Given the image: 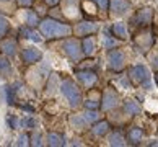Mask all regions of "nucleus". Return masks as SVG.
Listing matches in <instances>:
<instances>
[{
    "mask_svg": "<svg viewBox=\"0 0 158 147\" xmlns=\"http://www.w3.org/2000/svg\"><path fill=\"white\" fill-rule=\"evenodd\" d=\"M80 8H81V13H83L85 16H88V18H91V20L106 18V16L101 13L99 7L93 2V0H80Z\"/></svg>",
    "mask_w": 158,
    "mask_h": 147,
    "instance_id": "18",
    "label": "nucleus"
},
{
    "mask_svg": "<svg viewBox=\"0 0 158 147\" xmlns=\"http://www.w3.org/2000/svg\"><path fill=\"white\" fill-rule=\"evenodd\" d=\"M20 36L21 38H25V39H30L33 41V43H43V34H41V31H38L36 28H33V26H21L20 28Z\"/></svg>",
    "mask_w": 158,
    "mask_h": 147,
    "instance_id": "27",
    "label": "nucleus"
},
{
    "mask_svg": "<svg viewBox=\"0 0 158 147\" xmlns=\"http://www.w3.org/2000/svg\"><path fill=\"white\" fill-rule=\"evenodd\" d=\"M21 128H25V129H36L38 128V119L34 116H26V118H23L21 119Z\"/></svg>",
    "mask_w": 158,
    "mask_h": 147,
    "instance_id": "37",
    "label": "nucleus"
},
{
    "mask_svg": "<svg viewBox=\"0 0 158 147\" xmlns=\"http://www.w3.org/2000/svg\"><path fill=\"white\" fill-rule=\"evenodd\" d=\"M131 119L132 118L129 116L127 113L122 108H114V110H111V111H108V121L111 123V126L113 124H116V128H124V126H127L129 123H131Z\"/></svg>",
    "mask_w": 158,
    "mask_h": 147,
    "instance_id": "14",
    "label": "nucleus"
},
{
    "mask_svg": "<svg viewBox=\"0 0 158 147\" xmlns=\"http://www.w3.org/2000/svg\"><path fill=\"white\" fill-rule=\"evenodd\" d=\"M155 84H156V87H158V70L155 72Z\"/></svg>",
    "mask_w": 158,
    "mask_h": 147,
    "instance_id": "45",
    "label": "nucleus"
},
{
    "mask_svg": "<svg viewBox=\"0 0 158 147\" xmlns=\"http://www.w3.org/2000/svg\"><path fill=\"white\" fill-rule=\"evenodd\" d=\"M106 66L111 72H122L126 70V66H127V52L122 49V48H113L108 51L106 54Z\"/></svg>",
    "mask_w": 158,
    "mask_h": 147,
    "instance_id": "6",
    "label": "nucleus"
},
{
    "mask_svg": "<svg viewBox=\"0 0 158 147\" xmlns=\"http://www.w3.org/2000/svg\"><path fill=\"white\" fill-rule=\"evenodd\" d=\"M77 69H90V70H98L99 67V61L95 57H86V59H81V61H78L77 64Z\"/></svg>",
    "mask_w": 158,
    "mask_h": 147,
    "instance_id": "32",
    "label": "nucleus"
},
{
    "mask_svg": "<svg viewBox=\"0 0 158 147\" xmlns=\"http://www.w3.org/2000/svg\"><path fill=\"white\" fill-rule=\"evenodd\" d=\"M132 11V0H109L108 15L111 18H124Z\"/></svg>",
    "mask_w": 158,
    "mask_h": 147,
    "instance_id": "10",
    "label": "nucleus"
},
{
    "mask_svg": "<svg viewBox=\"0 0 158 147\" xmlns=\"http://www.w3.org/2000/svg\"><path fill=\"white\" fill-rule=\"evenodd\" d=\"M99 44H101V49L104 51H109L113 48H118V46L121 44V41L118 38L113 36V33H111L109 26H104L101 29V36H99Z\"/></svg>",
    "mask_w": 158,
    "mask_h": 147,
    "instance_id": "20",
    "label": "nucleus"
},
{
    "mask_svg": "<svg viewBox=\"0 0 158 147\" xmlns=\"http://www.w3.org/2000/svg\"><path fill=\"white\" fill-rule=\"evenodd\" d=\"M60 52L64 54V57L67 59L70 64H77L78 61L83 59V51H81V39L77 36H69L64 38L59 44Z\"/></svg>",
    "mask_w": 158,
    "mask_h": 147,
    "instance_id": "3",
    "label": "nucleus"
},
{
    "mask_svg": "<svg viewBox=\"0 0 158 147\" xmlns=\"http://www.w3.org/2000/svg\"><path fill=\"white\" fill-rule=\"evenodd\" d=\"M81 39V51H83V57H93L96 54L98 49V38L93 36V34H88Z\"/></svg>",
    "mask_w": 158,
    "mask_h": 147,
    "instance_id": "22",
    "label": "nucleus"
},
{
    "mask_svg": "<svg viewBox=\"0 0 158 147\" xmlns=\"http://www.w3.org/2000/svg\"><path fill=\"white\" fill-rule=\"evenodd\" d=\"M111 33H113L114 38H118L119 41H127L131 38V33H129V28H127V23L124 21H116L113 23V26L109 28Z\"/></svg>",
    "mask_w": 158,
    "mask_h": 147,
    "instance_id": "26",
    "label": "nucleus"
},
{
    "mask_svg": "<svg viewBox=\"0 0 158 147\" xmlns=\"http://www.w3.org/2000/svg\"><path fill=\"white\" fill-rule=\"evenodd\" d=\"M70 145H83L81 139H73V142H70Z\"/></svg>",
    "mask_w": 158,
    "mask_h": 147,
    "instance_id": "44",
    "label": "nucleus"
},
{
    "mask_svg": "<svg viewBox=\"0 0 158 147\" xmlns=\"http://www.w3.org/2000/svg\"><path fill=\"white\" fill-rule=\"evenodd\" d=\"M16 2V5L18 7H21V8H30L31 5L34 3V0H15Z\"/></svg>",
    "mask_w": 158,
    "mask_h": 147,
    "instance_id": "42",
    "label": "nucleus"
},
{
    "mask_svg": "<svg viewBox=\"0 0 158 147\" xmlns=\"http://www.w3.org/2000/svg\"><path fill=\"white\" fill-rule=\"evenodd\" d=\"M41 59H43V52L34 46H26L21 49V61L25 66H36Z\"/></svg>",
    "mask_w": 158,
    "mask_h": 147,
    "instance_id": "16",
    "label": "nucleus"
},
{
    "mask_svg": "<svg viewBox=\"0 0 158 147\" xmlns=\"http://www.w3.org/2000/svg\"><path fill=\"white\" fill-rule=\"evenodd\" d=\"M121 103V95L119 92L116 90V87L108 85L104 90H101V103H99V110L103 113H108V111L118 108Z\"/></svg>",
    "mask_w": 158,
    "mask_h": 147,
    "instance_id": "8",
    "label": "nucleus"
},
{
    "mask_svg": "<svg viewBox=\"0 0 158 147\" xmlns=\"http://www.w3.org/2000/svg\"><path fill=\"white\" fill-rule=\"evenodd\" d=\"M0 52L7 57H15L18 54V41L15 38H2L0 39Z\"/></svg>",
    "mask_w": 158,
    "mask_h": 147,
    "instance_id": "21",
    "label": "nucleus"
},
{
    "mask_svg": "<svg viewBox=\"0 0 158 147\" xmlns=\"http://www.w3.org/2000/svg\"><path fill=\"white\" fill-rule=\"evenodd\" d=\"M60 11L62 18L67 23H77L81 20V8H80V0H60Z\"/></svg>",
    "mask_w": 158,
    "mask_h": 147,
    "instance_id": "7",
    "label": "nucleus"
},
{
    "mask_svg": "<svg viewBox=\"0 0 158 147\" xmlns=\"http://www.w3.org/2000/svg\"><path fill=\"white\" fill-rule=\"evenodd\" d=\"M113 87L119 88V90H132V82H131V79H129L127 72L122 70V74L116 75V79L113 82Z\"/></svg>",
    "mask_w": 158,
    "mask_h": 147,
    "instance_id": "29",
    "label": "nucleus"
},
{
    "mask_svg": "<svg viewBox=\"0 0 158 147\" xmlns=\"http://www.w3.org/2000/svg\"><path fill=\"white\" fill-rule=\"evenodd\" d=\"M132 44L139 54H147L148 49L155 44V34H153V29H152V25L139 28L137 31H134Z\"/></svg>",
    "mask_w": 158,
    "mask_h": 147,
    "instance_id": "4",
    "label": "nucleus"
},
{
    "mask_svg": "<svg viewBox=\"0 0 158 147\" xmlns=\"http://www.w3.org/2000/svg\"><path fill=\"white\" fill-rule=\"evenodd\" d=\"M69 126L72 128L73 131H77L78 134H81V132L88 131L91 124L85 119V116L81 113H72L69 116Z\"/></svg>",
    "mask_w": 158,
    "mask_h": 147,
    "instance_id": "19",
    "label": "nucleus"
},
{
    "mask_svg": "<svg viewBox=\"0 0 158 147\" xmlns=\"http://www.w3.org/2000/svg\"><path fill=\"white\" fill-rule=\"evenodd\" d=\"M145 56H147V61L150 62V67L156 72V70H158V44L152 46Z\"/></svg>",
    "mask_w": 158,
    "mask_h": 147,
    "instance_id": "33",
    "label": "nucleus"
},
{
    "mask_svg": "<svg viewBox=\"0 0 158 147\" xmlns=\"http://www.w3.org/2000/svg\"><path fill=\"white\" fill-rule=\"evenodd\" d=\"M75 82L80 85V88L90 90V88L98 85V75L96 70L90 69H75Z\"/></svg>",
    "mask_w": 158,
    "mask_h": 147,
    "instance_id": "11",
    "label": "nucleus"
},
{
    "mask_svg": "<svg viewBox=\"0 0 158 147\" xmlns=\"http://www.w3.org/2000/svg\"><path fill=\"white\" fill-rule=\"evenodd\" d=\"M5 2H11V0H0V3H5Z\"/></svg>",
    "mask_w": 158,
    "mask_h": 147,
    "instance_id": "46",
    "label": "nucleus"
},
{
    "mask_svg": "<svg viewBox=\"0 0 158 147\" xmlns=\"http://www.w3.org/2000/svg\"><path fill=\"white\" fill-rule=\"evenodd\" d=\"M145 131L143 124H137V123H131L127 124V132H126V141L129 145H140L142 141L145 139Z\"/></svg>",
    "mask_w": 158,
    "mask_h": 147,
    "instance_id": "12",
    "label": "nucleus"
},
{
    "mask_svg": "<svg viewBox=\"0 0 158 147\" xmlns=\"http://www.w3.org/2000/svg\"><path fill=\"white\" fill-rule=\"evenodd\" d=\"M8 31H10V21L8 18H5L3 15H0V39L8 36Z\"/></svg>",
    "mask_w": 158,
    "mask_h": 147,
    "instance_id": "36",
    "label": "nucleus"
},
{
    "mask_svg": "<svg viewBox=\"0 0 158 147\" xmlns=\"http://www.w3.org/2000/svg\"><path fill=\"white\" fill-rule=\"evenodd\" d=\"M39 31L43 34V38L46 39H51V41L64 39V38L72 36V25L67 21L56 20L48 15L39 21Z\"/></svg>",
    "mask_w": 158,
    "mask_h": 147,
    "instance_id": "1",
    "label": "nucleus"
},
{
    "mask_svg": "<svg viewBox=\"0 0 158 147\" xmlns=\"http://www.w3.org/2000/svg\"><path fill=\"white\" fill-rule=\"evenodd\" d=\"M23 21H25V25H26V26L36 28V26L39 25L41 18L38 16V13H36L34 10H28V8H25V10H23Z\"/></svg>",
    "mask_w": 158,
    "mask_h": 147,
    "instance_id": "30",
    "label": "nucleus"
},
{
    "mask_svg": "<svg viewBox=\"0 0 158 147\" xmlns=\"http://www.w3.org/2000/svg\"><path fill=\"white\" fill-rule=\"evenodd\" d=\"M113 128L111 126V123L108 121V119H98L96 123H93L91 124V128H90V134L93 137H96V139H103L104 136L108 134V131Z\"/></svg>",
    "mask_w": 158,
    "mask_h": 147,
    "instance_id": "25",
    "label": "nucleus"
},
{
    "mask_svg": "<svg viewBox=\"0 0 158 147\" xmlns=\"http://www.w3.org/2000/svg\"><path fill=\"white\" fill-rule=\"evenodd\" d=\"M152 29H153L155 38H158V10L153 11V20H152Z\"/></svg>",
    "mask_w": 158,
    "mask_h": 147,
    "instance_id": "41",
    "label": "nucleus"
},
{
    "mask_svg": "<svg viewBox=\"0 0 158 147\" xmlns=\"http://www.w3.org/2000/svg\"><path fill=\"white\" fill-rule=\"evenodd\" d=\"M153 8L150 7H140L139 10H135L134 13L129 16V33H134L137 31L139 28H143V26H150L152 25V20H153Z\"/></svg>",
    "mask_w": 158,
    "mask_h": 147,
    "instance_id": "5",
    "label": "nucleus"
},
{
    "mask_svg": "<svg viewBox=\"0 0 158 147\" xmlns=\"http://www.w3.org/2000/svg\"><path fill=\"white\" fill-rule=\"evenodd\" d=\"M7 121H8V126H10V129H20L21 128V119L18 116H15V115H11V116H8L7 118Z\"/></svg>",
    "mask_w": 158,
    "mask_h": 147,
    "instance_id": "38",
    "label": "nucleus"
},
{
    "mask_svg": "<svg viewBox=\"0 0 158 147\" xmlns=\"http://www.w3.org/2000/svg\"><path fill=\"white\" fill-rule=\"evenodd\" d=\"M15 145H18V147H21V145H30V134H20L18 136V139H16V142H15Z\"/></svg>",
    "mask_w": 158,
    "mask_h": 147,
    "instance_id": "40",
    "label": "nucleus"
},
{
    "mask_svg": "<svg viewBox=\"0 0 158 147\" xmlns=\"http://www.w3.org/2000/svg\"><path fill=\"white\" fill-rule=\"evenodd\" d=\"M127 75L131 79L132 85H137V87H142L145 84H148L152 80V75H150V70L147 66L143 64H134L127 69Z\"/></svg>",
    "mask_w": 158,
    "mask_h": 147,
    "instance_id": "9",
    "label": "nucleus"
},
{
    "mask_svg": "<svg viewBox=\"0 0 158 147\" xmlns=\"http://www.w3.org/2000/svg\"><path fill=\"white\" fill-rule=\"evenodd\" d=\"M96 31H99V25L95 20H80L75 26H72V34H75L77 38H85L88 34H95Z\"/></svg>",
    "mask_w": 158,
    "mask_h": 147,
    "instance_id": "13",
    "label": "nucleus"
},
{
    "mask_svg": "<svg viewBox=\"0 0 158 147\" xmlns=\"http://www.w3.org/2000/svg\"><path fill=\"white\" fill-rule=\"evenodd\" d=\"M99 103H101V90L96 87H93L88 90L86 98H83L81 106L85 110H99Z\"/></svg>",
    "mask_w": 158,
    "mask_h": 147,
    "instance_id": "17",
    "label": "nucleus"
},
{
    "mask_svg": "<svg viewBox=\"0 0 158 147\" xmlns=\"http://www.w3.org/2000/svg\"><path fill=\"white\" fill-rule=\"evenodd\" d=\"M106 139V144L108 145H113V147H122V145H127V141H126V134H124V128H119L118 129H113L111 128L108 134L104 136Z\"/></svg>",
    "mask_w": 158,
    "mask_h": 147,
    "instance_id": "15",
    "label": "nucleus"
},
{
    "mask_svg": "<svg viewBox=\"0 0 158 147\" xmlns=\"http://www.w3.org/2000/svg\"><path fill=\"white\" fill-rule=\"evenodd\" d=\"M46 144L51 147H62L67 145L65 142V134H62L60 131H49L46 136Z\"/></svg>",
    "mask_w": 158,
    "mask_h": 147,
    "instance_id": "28",
    "label": "nucleus"
},
{
    "mask_svg": "<svg viewBox=\"0 0 158 147\" xmlns=\"http://www.w3.org/2000/svg\"><path fill=\"white\" fill-rule=\"evenodd\" d=\"M60 77H59V74H56V72H51L49 74V77L48 80H46V97H56L57 93H59V88H60Z\"/></svg>",
    "mask_w": 158,
    "mask_h": 147,
    "instance_id": "23",
    "label": "nucleus"
},
{
    "mask_svg": "<svg viewBox=\"0 0 158 147\" xmlns=\"http://www.w3.org/2000/svg\"><path fill=\"white\" fill-rule=\"evenodd\" d=\"M122 110H124L131 118H137V116L143 115L142 105H140L135 98H126L124 102H122Z\"/></svg>",
    "mask_w": 158,
    "mask_h": 147,
    "instance_id": "24",
    "label": "nucleus"
},
{
    "mask_svg": "<svg viewBox=\"0 0 158 147\" xmlns=\"http://www.w3.org/2000/svg\"><path fill=\"white\" fill-rule=\"evenodd\" d=\"M85 116V119L90 123V124H93V123H96L98 119H101V113H99V110H83V113H81Z\"/></svg>",
    "mask_w": 158,
    "mask_h": 147,
    "instance_id": "35",
    "label": "nucleus"
},
{
    "mask_svg": "<svg viewBox=\"0 0 158 147\" xmlns=\"http://www.w3.org/2000/svg\"><path fill=\"white\" fill-rule=\"evenodd\" d=\"M30 145H33V147H41V145H44L43 132H38L36 129H33V132L30 134Z\"/></svg>",
    "mask_w": 158,
    "mask_h": 147,
    "instance_id": "34",
    "label": "nucleus"
},
{
    "mask_svg": "<svg viewBox=\"0 0 158 147\" xmlns=\"http://www.w3.org/2000/svg\"><path fill=\"white\" fill-rule=\"evenodd\" d=\"M59 92L62 93V97L65 98V102L69 103V106L72 110H78L83 102V93H81L80 85L75 82L72 77H64L60 80V88Z\"/></svg>",
    "mask_w": 158,
    "mask_h": 147,
    "instance_id": "2",
    "label": "nucleus"
},
{
    "mask_svg": "<svg viewBox=\"0 0 158 147\" xmlns=\"http://www.w3.org/2000/svg\"><path fill=\"white\" fill-rule=\"evenodd\" d=\"M156 136H158V129H156Z\"/></svg>",
    "mask_w": 158,
    "mask_h": 147,
    "instance_id": "47",
    "label": "nucleus"
},
{
    "mask_svg": "<svg viewBox=\"0 0 158 147\" xmlns=\"http://www.w3.org/2000/svg\"><path fill=\"white\" fill-rule=\"evenodd\" d=\"M98 7H99V10H101V13L104 15V16H108V7H109V0H93Z\"/></svg>",
    "mask_w": 158,
    "mask_h": 147,
    "instance_id": "39",
    "label": "nucleus"
},
{
    "mask_svg": "<svg viewBox=\"0 0 158 147\" xmlns=\"http://www.w3.org/2000/svg\"><path fill=\"white\" fill-rule=\"evenodd\" d=\"M13 74V66L10 62V57L0 54V77H10Z\"/></svg>",
    "mask_w": 158,
    "mask_h": 147,
    "instance_id": "31",
    "label": "nucleus"
},
{
    "mask_svg": "<svg viewBox=\"0 0 158 147\" xmlns=\"http://www.w3.org/2000/svg\"><path fill=\"white\" fill-rule=\"evenodd\" d=\"M43 2L51 8V7H56V5H59V3H60V0H43Z\"/></svg>",
    "mask_w": 158,
    "mask_h": 147,
    "instance_id": "43",
    "label": "nucleus"
}]
</instances>
